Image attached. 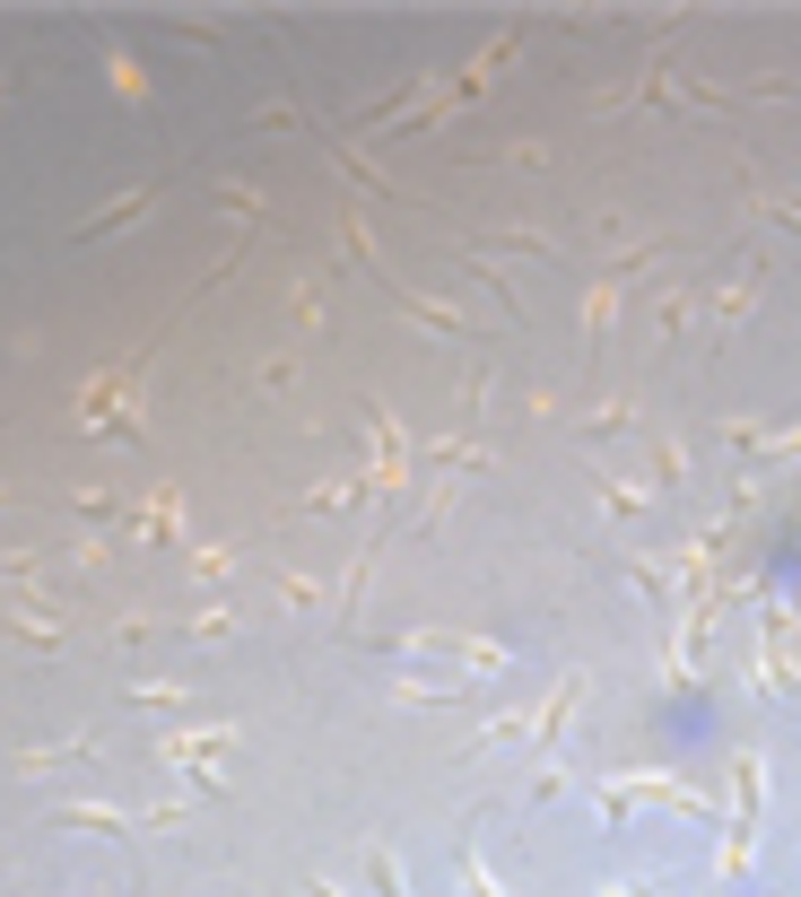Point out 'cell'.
<instances>
[{
	"mask_svg": "<svg viewBox=\"0 0 801 897\" xmlns=\"http://www.w3.org/2000/svg\"><path fill=\"white\" fill-rule=\"evenodd\" d=\"M610 897H645V889H636V881H627V889H610Z\"/></svg>",
	"mask_w": 801,
	"mask_h": 897,
	"instance_id": "cell-5",
	"label": "cell"
},
{
	"mask_svg": "<svg viewBox=\"0 0 801 897\" xmlns=\"http://www.w3.org/2000/svg\"><path fill=\"white\" fill-rule=\"evenodd\" d=\"M461 889H470V897H505L497 881H488V863H479V854H461Z\"/></svg>",
	"mask_w": 801,
	"mask_h": 897,
	"instance_id": "cell-3",
	"label": "cell"
},
{
	"mask_svg": "<svg viewBox=\"0 0 801 897\" xmlns=\"http://www.w3.org/2000/svg\"><path fill=\"white\" fill-rule=\"evenodd\" d=\"M636 801H671V810H688V819H705V828H714V801H705V793H688V785H671V776H619V785H601V810H610V819H627Z\"/></svg>",
	"mask_w": 801,
	"mask_h": 897,
	"instance_id": "cell-1",
	"label": "cell"
},
{
	"mask_svg": "<svg viewBox=\"0 0 801 897\" xmlns=\"http://www.w3.org/2000/svg\"><path fill=\"white\" fill-rule=\"evenodd\" d=\"M366 872H375V889H383V897H401V872H392V854H383V845L366 854Z\"/></svg>",
	"mask_w": 801,
	"mask_h": 897,
	"instance_id": "cell-4",
	"label": "cell"
},
{
	"mask_svg": "<svg viewBox=\"0 0 801 897\" xmlns=\"http://www.w3.org/2000/svg\"><path fill=\"white\" fill-rule=\"evenodd\" d=\"M62 828H105V837H122L114 810H97V801H79V810H62Z\"/></svg>",
	"mask_w": 801,
	"mask_h": 897,
	"instance_id": "cell-2",
	"label": "cell"
}]
</instances>
